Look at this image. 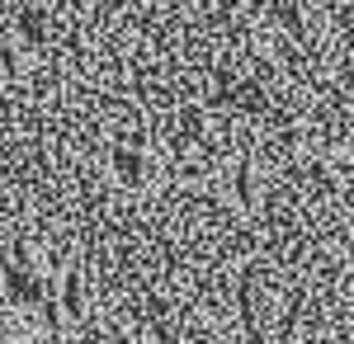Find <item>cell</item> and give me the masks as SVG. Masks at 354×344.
Returning <instances> with one entry per match:
<instances>
[{
    "label": "cell",
    "mask_w": 354,
    "mask_h": 344,
    "mask_svg": "<svg viewBox=\"0 0 354 344\" xmlns=\"http://www.w3.org/2000/svg\"><path fill=\"white\" fill-rule=\"evenodd\" d=\"M0 344H350V0H0Z\"/></svg>",
    "instance_id": "6da1fadb"
}]
</instances>
